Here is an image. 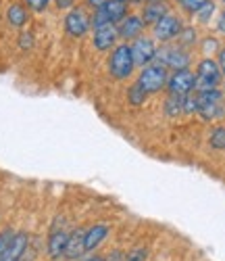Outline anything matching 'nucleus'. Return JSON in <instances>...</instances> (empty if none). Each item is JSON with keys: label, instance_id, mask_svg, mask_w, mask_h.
<instances>
[{"label": "nucleus", "instance_id": "obj_8", "mask_svg": "<svg viewBox=\"0 0 225 261\" xmlns=\"http://www.w3.org/2000/svg\"><path fill=\"white\" fill-rule=\"evenodd\" d=\"M27 245H30V236L25 232L13 234L9 245H7V249L3 251V255H0V261H19L21 257L25 255Z\"/></svg>", "mask_w": 225, "mask_h": 261}, {"label": "nucleus", "instance_id": "obj_7", "mask_svg": "<svg viewBox=\"0 0 225 261\" xmlns=\"http://www.w3.org/2000/svg\"><path fill=\"white\" fill-rule=\"evenodd\" d=\"M131 55H133V63L136 65H148L154 57H156V46H154V42L146 36H140L133 40V44H131Z\"/></svg>", "mask_w": 225, "mask_h": 261}, {"label": "nucleus", "instance_id": "obj_12", "mask_svg": "<svg viewBox=\"0 0 225 261\" xmlns=\"http://www.w3.org/2000/svg\"><path fill=\"white\" fill-rule=\"evenodd\" d=\"M108 232H110V228H108L106 224H96V226H92V228H88V230L83 232V249H86V251L98 249V245L108 236Z\"/></svg>", "mask_w": 225, "mask_h": 261}, {"label": "nucleus", "instance_id": "obj_20", "mask_svg": "<svg viewBox=\"0 0 225 261\" xmlns=\"http://www.w3.org/2000/svg\"><path fill=\"white\" fill-rule=\"evenodd\" d=\"M148 259V249L146 247H136L125 253L123 261H146Z\"/></svg>", "mask_w": 225, "mask_h": 261}, {"label": "nucleus", "instance_id": "obj_33", "mask_svg": "<svg viewBox=\"0 0 225 261\" xmlns=\"http://www.w3.org/2000/svg\"><path fill=\"white\" fill-rule=\"evenodd\" d=\"M219 32H223V34H225V13L219 17Z\"/></svg>", "mask_w": 225, "mask_h": 261}, {"label": "nucleus", "instance_id": "obj_23", "mask_svg": "<svg viewBox=\"0 0 225 261\" xmlns=\"http://www.w3.org/2000/svg\"><path fill=\"white\" fill-rule=\"evenodd\" d=\"M92 23H94V28H100V25L110 23V19H108V15H106V11H104L102 7H100V9H96L94 19H92Z\"/></svg>", "mask_w": 225, "mask_h": 261}, {"label": "nucleus", "instance_id": "obj_30", "mask_svg": "<svg viewBox=\"0 0 225 261\" xmlns=\"http://www.w3.org/2000/svg\"><path fill=\"white\" fill-rule=\"evenodd\" d=\"M73 3H75V0H57L59 9H71V7H73Z\"/></svg>", "mask_w": 225, "mask_h": 261}, {"label": "nucleus", "instance_id": "obj_22", "mask_svg": "<svg viewBox=\"0 0 225 261\" xmlns=\"http://www.w3.org/2000/svg\"><path fill=\"white\" fill-rule=\"evenodd\" d=\"M177 3H179V7H182V9H186L188 13H198L202 7L209 3V0H177Z\"/></svg>", "mask_w": 225, "mask_h": 261}, {"label": "nucleus", "instance_id": "obj_21", "mask_svg": "<svg viewBox=\"0 0 225 261\" xmlns=\"http://www.w3.org/2000/svg\"><path fill=\"white\" fill-rule=\"evenodd\" d=\"M211 146L215 150H223L225 148V127H217L211 134Z\"/></svg>", "mask_w": 225, "mask_h": 261}, {"label": "nucleus", "instance_id": "obj_2", "mask_svg": "<svg viewBox=\"0 0 225 261\" xmlns=\"http://www.w3.org/2000/svg\"><path fill=\"white\" fill-rule=\"evenodd\" d=\"M221 84V69L213 59H205L198 65V73H196V84L194 90L205 92V90H213Z\"/></svg>", "mask_w": 225, "mask_h": 261}, {"label": "nucleus", "instance_id": "obj_4", "mask_svg": "<svg viewBox=\"0 0 225 261\" xmlns=\"http://www.w3.org/2000/svg\"><path fill=\"white\" fill-rule=\"evenodd\" d=\"M194 84H196V75L192 71L179 69L167 80V90L169 94H175V96H186L194 90Z\"/></svg>", "mask_w": 225, "mask_h": 261}, {"label": "nucleus", "instance_id": "obj_14", "mask_svg": "<svg viewBox=\"0 0 225 261\" xmlns=\"http://www.w3.org/2000/svg\"><path fill=\"white\" fill-rule=\"evenodd\" d=\"M83 232L86 230H75V232L69 234V241H67V249H65V257L69 261H75L86 253V249H83Z\"/></svg>", "mask_w": 225, "mask_h": 261}, {"label": "nucleus", "instance_id": "obj_1", "mask_svg": "<svg viewBox=\"0 0 225 261\" xmlns=\"http://www.w3.org/2000/svg\"><path fill=\"white\" fill-rule=\"evenodd\" d=\"M136 67L133 63V55H131V46L129 44H119L112 50L110 59H108V71L115 80H127Z\"/></svg>", "mask_w": 225, "mask_h": 261}, {"label": "nucleus", "instance_id": "obj_27", "mask_svg": "<svg viewBox=\"0 0 225 261\" xmlns=\"http://www.w3.org/2000/svg\"><path fill=\"white\" fill-rule=\"evenodd\" d=\"M11 236H13V232H11V230L0 232V255H3V251L7 249V245H9V241H11Z\"/></svg>", "mask_w": 225, "mask_h": 261}, {"label": "nucleus", "instance_id": "obj_34", "mask_svg": "<svg viewBox=\"0 0 225 261\" xmlns=\"http://www.w3.org/2000/svg\"><path fill=\"white\" fill-rule=\"evenodd\" d=\"M215 46H217L215 40H207V42H205V48H207V50H209V48H215Z\"/></svg>", "mask_w": 225, "mask_h": 261}, {"label": "nucleus", "instance_id": "obj_9", "mask_svg": "<svg viewBox=\"0 0 225 261\" xmlns=\"http://www.w3.org/2000/svg\"><path fill=\"white\" fill-rule=\"evenodd\" d=\"M65 30H67V34L73 36V38H81L90 30L88 15L83 11H79V9H71L69 13H67V17H65Z\"/></svg>", "mask_w": 225, "mask_h": 261}, {"label": "nucleus", "instance_id": "obj_36", "mask_svg": "<svg viewBox=\"0 0 225 261\" xmlns=\"http://www.w3.org/2000/svg\"><path fill=\"white\" fill-rule=\"evenodd\" d=\"M131 3H144V0H131Z\"/></svg>", "mask_w": 225, "mask_h": 261}, {"label": "nucleus", "instance_id": "obj_10", "mask_svg": "<svg viewBox=\"0 0 225 261\" xmlns=\"http://www.w3.org/2000/svg\"><path fill=\"white\" fill-rule=\"evenodd\" d=\"M117 38H119V32H117L115 23H106V25L94 28V46H96V50H108L110 46H115Z\"/></svg>", "mask_w": 225, "mask_h": 261}, {"label": "nucleus", "instance_id": "obj_17", "mask_svg": "<svg viewBox=\"0 0 225 261\" xmlns=\"http://www.w3.org/2000/svg\"><path fill=\"white\" fill-rule=\"evenodd\" d=\"M7 19H9V23L15 25V28H21V25H25V21H27V11L23 5H11L9 11H7Z\"/></svg>", "mask_w": 225, "mask_h": 261}, {"label": "nucleus", "instance_id": "obj_29", "mask_svg": "<svg viewBox=\"0 0 225 261\" xmlns=\"http://www.w3.org/2000/svg\"><path fill=\"white\" fill-rule=\"evenodd\" d=\"M123 257H125V255H123L119 249H115V251H110V255H108L104 261H123Z\"/></svg>", "mask_w": 225, "mask_h": 261}, {"label": "nucleus", "instance_id": "obj_26", "mask_svg": "<svg viewBox=\"0 0 225 261\" xmlns=\"http://www.w3.org/2000/svg\"><path fill=\"white\" fill-rule=\"evenodd\" d=\"M48 3L50 0H27V7L34 9V11H44L48 7Z\"/></svg>", "mask_w": 225, "mask_h": 261}, {"label": "nucleus", "instance_id": "obj_32", "mask_svg": "<svg viewBox=\"0 0 225 261\" xmlns=\"http://www.w3.org/2000/svg\"><path fill=\"white\" fill-rule=\"evenodd\" d=\"M219 69H221V73H225V48L219 55Z\"/></svg>", "mask_w": 225, "mask_h": 261}, {"label": "nucleus", "instance_id": "obj_15", "mask_svg": "<svg viewBox=\"0 0 225 261\" xmlns=\"http://www.w3.org/2000/svg\"><path fill=\"white\" fill-rule=\"evenodd\" d=\"M110 19V23H119L121 19L127 17V3L125 0H106V5L102 7Z\"/></svg>", "mask_w": 225, "mask_h": 261}, {"label": "nucleus", "instance_id": "obj_24", "mask_svg": "<svg viewBox=\"0 0 225 261\" xmlns=\"http://www.w3.org/2000/svg\"><path fill=\"white\" fill-rule=\"evenodd\" d=\"M34 46V36H32V32H21V36H19V48L21 50H30Z\"/></svg>", "mask_w": 225, "mask_h": 261}, {"label": "nucleus", "instance_id": "obj_13", "mask_svg": "<svg viewBox=\"0 0 225 261\" xmlns=\"http://www.w3.org/2000/svg\"><path fill=\"white\" fill-rule=\"evenodd\" d=\"M67 241H69V232L67 230H52V234L48 236V255L52 259H61L65 257V249H67Z\"/></svg>", "mask_w": 225, "mask_h": 261}, {"label": "nucleus", "instance_id": "obj_31", "mask_svg": "<svg viewBox=\"0 0 225 261\" xmlns=\"http://www.w3.org/2000/svg\"><path fill=\"white\" fill-rule=\"evenodd\" d=\"M88 5H90V7H94V9H100V7L106 5V0H88Z\"/></svg>", "mask_w": 225, "mask_h": 261}, {"label": "nucleus", "instance_id": "obj_5", "mask_svg": "<svg viewBox=\"0 0 225 261\" xmlns=\"http://www.w3.org/2000/svg\"><path fill=\"white\" fill-rule=\"evenodd\" d=\"M179 34H182V21H179L175 15L167 13L165 17H161L154 23V36L161 42H171L175 40Z\"/></svg>", "mask_w": 225, "mask_h": 261}, {"label": "nucleus", "instance_id": "obj_28", "mask_svg": "<svg viewBox=\"0 0 225 261\" xmlns=\"http://www.w3.org/2000/svg\"><path fill=\"white\" fill-rule=\"evenodd\" d=\"M177 38H182L186 44H190V42H194L196 40V34H194V30H182V34H179Z\"/></svg>", "mask_w": 225, "mask_h": 261}, {"label": "nucleus", "instance_id": "obj_35", "mask_svg": "<svg viewBox=\"0 0 225 261\" xmlns=\"http://www.w3.org/2000/svg\"><path fill=\"white\" fill-rule=\"evenodd\" d=\"M88 261H104V259H102V257H98V255H94V257H90Z\"/></svg>", "mask_w": 225, "mask_h": 261}, {"label": "nucleus", "instance_id": "obj_6", "mask_svg": "<svg viewBox=\"0 0 225 261\" xmlns=\"http://www.w3.org/2000/svg\"><path fill=\"white\" fill-rule=\"evenodd\" d=\"M154 59H159L161 65H165V67H171L175 71L179 69H186L188 65H190V55L182 48H161V50H156V57Z\"/></svg>", "mask_w": 225, "mask_h": 261}, {"label": "nucleus", "instance_id": "obj_19", "mask_svg": "<svg viewBox=\"0 0 225 261\" xmlns=\"http://www.w3.org/2000/svg\"><path fill=\"white\" fill-rule=\"evenodd\" d=\"M146 96H148V92H144L142 90V86L136 82V84H133L131 86V88H129V92H127V100L133 105V107H138V105H142L144 100H146Z\"/></svg>", "mask_w": 225, "mask_h": 261}, {"label": "nucleus", "instance_id": "obj_25", "mask_svg": "<svg viewBox=\"0 0 225 261\" xmlns=\"http://www.w3.org/2000/svg\"><path fill=\"white\" fill-rule=\"evenodd\" d=\"M213 9H215V7H213V3L209 0V3L196 13V15H198V19H200V21H209V17L213 15Z\"/></svg>", "mask_w": 225, "mask_h": 261}, {"label": "nucleus", "instance_id": "obj_11", "mask_svg": "<svg viewBox=\"0 0 225 261\" xmlns=\"http://www.w3.org/2000/svg\"><path fill=\"white\" fill-rule=\"evenodd\" d=\"M144 25H146V23H144L142 17H138V15H127L125 19L119 21L117 32H119V36L125 38V40H136V38H140V34L144 32Z\"/></svg>", "mask_w": 225, "mask_h": 261}, {"label": "nucleus", "instance_id": "obj_18", "mask_svg": "<svg viewBox=\"0 0 225 261\" xmlns=\"http://www.w3.org/2000/svg\"><path fill=\"white\" fill-rule=\"evenodd\" d=\"M165 113H167V117H177L179 113H184V96L171 94L165 102Z\"/></svg>", "mask_w": 225, "mask_h": 261}, {"label": "nucleus", "instance_id": "obj_16", "mask_svg": "<svg viewBox=\"0 0 225 261\" xmlns=\"http://www.w3.org/2000/svg\"><path fill=\"white\" fill-rule=\"evenodd\" d=\"M169 11H167V5L161 3V0H152V3L146 5L144 9V23H156L161 17H165Z\"/></svg>", "mask_w": 225, "mask_h": 261}, {"label": "nucleus", "instance_id": "obj_3", "mask_svg": "<svg viewBox=\"0 0 225 261\" xmlns=\"http://www.w3.org/2000/svg\"><path fill=\"white\" fill-rule=\"evenodd\" d=\"M167 67L161 63H154V65H148L146 69H142L140 77H138V84L142 86V90L152 94V92H159L161 88L167 86Z\"/></svg>", "mask_w": 225, "mask_h": 261}]
</instances>
